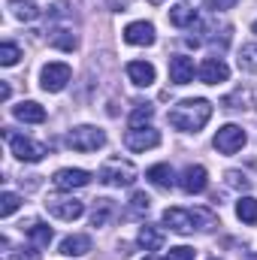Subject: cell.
<instances>
[{
    "label": "cell",
    "mask_w": 257,
    "mask_h": 260,
    "mask_svg": "<svg viewBox=\"0 0 257 260\" xmlns=\"http://www.w3.org/2000/svg\"><path fill=\"white\" fill-rule=\"evenodd\" d=\"M9 6H12V15H15L18 21H34V18L40 15V9H37L34 0H9Z\"/></svg>",
    "instance_id": "obj_23"
},
{
    "label": "cell",
    "mask_w": 257,
    "mask_h": 260,
    "mask_svg": "<svg viewBox=\"0 0 257 260\" xmlns=\"http://www.w3.org/2000/svg\"><path fill=\"white\" fill-rule=\"evenodd\" d=\"M127 79L133 85H139V88H148L151 82H154V67L148 64V61H130L127 64Z\"/></svg>",
    "instance_id": "obj_16"
},
{
    "label": "cell",
    "mask_w": 257,
    "mask_h": 260,
    "mask_svg": "<svg viewBox=\"0 0 257 260\" xmlns=\"http://www.w3.org/2000/svg\"><path fill=\"white\" fill-rule=\"evenodd\" d=\"M245 130L239 127V124H224V127H218V133H215V148L221 151V154H236L242 145H245Z\"/></svg>",
    "instance_id": "obj_6"
},
{
    "label": "cell",
    "mask_w": 257,
    "mask_h": 260,
    "mask_svg": "<svg viewBox=\"0 0 257 260\" xmlns=\"http://www.w3.org/2000/svg\"><path fill=\"white\" fill-rule=\"evenodd\" d=\"M18 206H21V197L12 194V191H3V197H0V218H9Z\"/></svg>",
    "instance_id": "obj_26"
},
{
    "label": "cell",
    "mask_w": 257,
    "mask_h": 260,
    "mask_svg": "<svg viewBox=\"0 0 257 260\" xmlns=\"http://www.w3.org/2000/svg\"><path fill=\"white\" fill-rule=\"evenodd\" d=\"M0 100H9V85H6V82L0 85Z\"/></svg>",
    "instance_id": "obj_35"
},
{
    "label": "cell",
    "mask_w": 257,
    "mask_h": 260,
    "mask_svg": "<svg viewBox=\"0 0 257 260\" xmlns=\"http://www.w3.org/2000/svg\"><path fill=\"white\" fill-rule=\"evenodd\" d=\"M112 215H115V203L112 200H94V209H91V224L94 227H103Z\"/></svg>",
    "instance_id": "obj_20"
},
{
    "label": "cell",
    "mask_w": 257,
    "mask_h": 260,
    "mask_svg": "<svg viewBox=\"0 0 257 260\" xmlns=\"http://www.w3.org/2000/svg\"><path fill=\"white\" fill-rule=\"evenodd\" d=\"M21 230H27V236L34 239V245H37V248H43V245H49V242H52V227H49V224H43V221H30V227H21Z\"/></svg>",
    "instance_id": "obj_21"
},
{
    "label": "cell",
    "mask_w": 257,
    "mask_h": 260,
    "mask_svg": "<svg viewBox=\"0 0 257 260\" xmlns=\"http://www.w3.org/2000/svg\"><path fill=\"white\" fill-rule=\"evenodd\" d=\"M18 58H21L18 46H12V43H3V46H0V64L3 67H15L18 64Z\"/></svg>",
    "instance_id": "obj_28"
},
{
    "label": "cell",
    "mask_w": 257,
    "mask_h": 260,
    "mask_svg": "<svg viewBox=\"0 0 257 260\" xmlns=\"http://www.w3.org/2000/svg\"><path fill=\"white\" fill-rule=\"evenodd\" d=\"M3 139L9 142L12 154H15L18 160H24V164H40V160L49 154V151H46V145L34 142L30 136H21V133H15L12 127H3Z\"/></svg>",
    "instance_id": "obj_2"
},
{
    "label": "cell",
    "mask_w": 257,
    "mask_h": 260,
    "mask_svg": "<svg viewBox=\"0 0 257 260\" xmlns=\"http://www.w3.org/2000/svg\"><path fill=\"white\" fill-rule=\"evenodd\" d=\"M236 218L245 224H257V200L254 197H239L236 203Z\"/></svg>",
    "instance_id": "obj_24"
},
{
    "label": "cell",
    "mask_w": 257,
    "mask_h": 260,
    "mask_svg": "<svg viewBox=\"0 0 257 260\" xmlns=\"http://www.w3.org/2000/svg\"><path fill=\"white\" fill-rule=\"evenodd\" d=\"M52 182H55L58 191H76V188H85V185L91 182V173H88V170L64 167V170H58V173L52 176Z\"/></svg>",
    "instance_id": "obj_10"
},
{
    "label": "cell",
    "mask_w": 257,
    "mask_h": 260,
    "mask_svg": "<svg viewBox=\"0 0 257 260\" xmlns=\"http://www.w3.org/2000/svg\"><path fill=\"white\" fill-rule=\"evenodd\" d=\"M239 67L257 73V46H242V55H239Z\"/></svg>",
    "instance_id": "obj_27"
},
{
    "label": "cell",
    "mask_w": 257,
    "mask_h": 260,
    "mask_svg": "<svg viewBox=\"0 0 257 260\" xmlns=\"http://www.w3.org/2000/svg\"><path fill=\"white\" fill-rule=\"evenodd\" d=\"M9 260H40V251H37V245H27V248H18Z\"/></svg>",
    "instance_id": "obj_34"
},
{
    "label": "cell",
    "mask_w": 257,
    "mask_h": 260,
    "mask_svg": "<svg viewBox=\"0 0 257 260\" xmlns=\"http://www.w3.org/2000/svg\"><path fill=\"white\" fill-rule=\"evenodd\" d=\"M70 76H73V70L61 61H52V64L43 67V73H40V85H43V91H49V94H58V91H64L67 82H70Z\"/></svg>",
    "instance_id": "obj_5"
},
{
    "label": "cell",
    "mask_w": 257,
    "mask_h": 260,
    "mask_svg": "<svg viewBox=\"0 0 257 260\" xmlns=\"http://www.w3.org/2000/svg\"><path fill=\"white\" fill-rule=\"evenodd\" d=\"M227 179H230V185H233V188H242V191H248V188H251V179H248V176H242V173H236V170H233V173H227Z\"/></svg>",
    "instance_id": "obj_32"
},
{
    "label": "cell",
    "mask_w": 257,
    "mask_h": 260,
    "mask_svg": "<svg viewBox=\"0 0 257 260\" xmlns=\"http://www.w3.org/2000/svg\"><path fill=\"white\" fill-rule=\"evenodd\" d=\"M170 82L173 85H188L194 82V61L185 55H176L170 58Z\"/></svg>",
    "instance_id": "obj_14"
},
{
    "label": "cell",
    "mask_w": 257,
    "mask_h": 260,
    "mask_svg": "<svg viewBox=\"0 0 257 260\" xmlns=\"http://www.w3.org/2000/svg\"><path fill=\"white\" fill-rule=\"evenodd\" d=\"M145 260H157V257H154V254H145Z\"/></svg>",
    "instance_id": "obj_36"
},
{
    "label": "cell",
    "mask_w": 257,
    "mask_h": 260,
    "mask_svg": "<svg viewBox=\"0 0 257 260\" xmlns=\"http://www.w3.org/2000/svg\"><path fill=\"white\" fill-rule=\"evenodd\" d=\"M46 209H49V215H55L61 221H76V218L85 215V203L76 200V197H52L46 203Z\"/></svg>",
    "instance_id": "obj_8"
},
{
    "label": "cell",
    "mask_w": 257,
    "mask_h": 260,
    "mask_svg": "<svg viewBox=\"0 0 257 260\" xmlns=\"http://www.w3.org/2000/svg\"><path fill=\"white\" fill-rule=\"evenodd\" d=\"M52 46L73 52V49H76V37H73V34H67V30H55V34H52Z\"/></svg>",
    "instance_id": "obj_30"
},
{
    "label": "cell",
    "mask_w": 257,
    "mask_h": 260,
    "mask_svg": "<svg viewBox=\"0 0 257 260\" xmlns=\"http://www.w3.org/2000/svg\"><path fill=\"white\" fill-rule=\"evenodd\" d=\"M179 188H182L185 194H203V191L209 188V173H206L200 164L185 167V173H182V179H179Z\"/></svg>",
    "instance_id": "obj_11"
},
{
    "label": "cell",
    "mask_w": 257,
    "mask_h": 260,
    "mask_svg": "<svg viewBox=\"0 0 257 260\" xmlns=\"http://www.w3.org/2000/svg\"><path fill=\"white\" fill-rule=\"evenodd\" d=\"M148 206H151V200H148V194L136 191V194L130 197V215H145V212H148Z\"/></svg>",
    "instance_id": "obj_29"
},
{
    "label": "cell",
    "mask_w": 257,
    "mask_h": 260,
    "mask_svg": "<svg viewBox=\"0 0 257 260\" xmlns=\"http://www.w3.org/2000/svg\"><path fill=\"white\" fill-rule=\"evenodd\" d=\"M151 118H154V106L151 103H136V109L130 112V127H148Z\"/></svg>",
    "instance_id": "obj_25"
},
{
    "label": "cell",
    "mask_w": 257,
    "mask_h": 260,
    "mask_svg": "<svg viewBox=\"0 0 257 260\" xmlns=\"http://www.w3.org/2000/svg\"><path fill=\"white\" fill-rule=\"evenodd\" d=\"M239 0H206V9H212V12H227V9H233Z\"/></svg>",
    "instance_id": "obj_33"
},
{
    "label": "cell",
    "mask_w": 257,
    "mask_h": 260,
    "mask_svg": "<svg viewBox=\"0 0 257 260\" xmlns=\"http://www.w3.org/2000/svg\"><path fill=\"white\" fill-rule=\"evenodd\" d=\"M88 251H91V239L85 233H73V236H67L64 242H61V254L64 257H82Z\"/></svg>",
    "instance_id": "obj_18"
},
{
    "label": "cell",
    "mask_w": 257,
    "mask_h": 260,
    "mask_svg": "<svg viewBox=\"0 0 257 260\" xmlns=\"http://www.w3.org/2000/svg\"><path fill=\"white\" fill-rule=\"evenodd\" d=\"M145 179H148L154 188H160V191H170V188H173V182H176V176H173L170 164H154V167H148Z\"/></svg>",
    "instance_id": "obj_17"
},
{
    "label": "cell",
    "mask_w": 257,
    "mask_h": 260,
    "mask_svg": "<svg viewBox=\"0 0 257 260\" xmlns=\"http://www.w3.org/2000/svg\"><path fill=\"white\" fill-rule=\"evenodd\" d=\"M164 260H194V248H188V245H176V248L167 251Z\"/></svg>",
    "instance_id": "obj_31"
},
{
    "label": "cell",
    "mask_w": 257,
    "mask_h": 260,
    "mask_svg": "<svg viewBox=\"0 0 257 260\" xmlns=\"http://www.w3.org/2000/svg\"><path fill=\"white\" fill-rule=\"evenodd\" d=\"M209 118H212V103L203 100V97L182 100V103H176V106L167 112V121L176 130H182V133H197V130H203L209 124Z\"/></svg>",
    "instance_id": "obj_1"
},
{
    "label": "cell",
    "mask_w": 257,
    "mask_h": 260,
    "mask_svg": "<svg viewBox=\"0 0 257 260\" xmlns=\"http://www.w3.org/2000/svg\"><path fill=\"white\" fill-rule=\"evenodd\" d=\"M100 182L109 185V188H130L136 182V167L130 160H121V157H109L103 167H100Z\"/></svg>",
    "instance_id": "obj_3"
},
{
    "label": "cell",
    "mask_w": 257,
    "mask_h": 260,
    "mask_svg": "<svg viewBox=\"0 0 257 260\" xmlns=\"http://www.w3.org/2000/svg\"><path fill=\"white\" fill-rule=\"evenodd\" d=\"M130 151H148V148H157L160 145V133L154 127H130L124 136Z\"/></svg>",
    "instance_id": "obj_9"
},
{
    "label": "cell",
    "mask_w": 257,
    "mask_h": 260,
    "mask_svg": "<svg viewBox=\"0 0 257 260\" xmlns=\"http://www.w3.org/2000/svg\"><path fill=\"white\" fill-rule=\"evenodd\" d=\"M67 145L73 151H97V148L106 145V133L100 127H94V124H79V127H73L67 133Z\"/></svg>",
    "instance_id": "obj_4"
},
{
    "label": "cell",
    "mask_w": 257,
    "mask_h": 260,
    "mask_svg": "<svg viewBox=\"0 0 257 260\" xmlns=\"http://www.w3.org/2000/svg\"><path fill=\"white\" fill-rule=\"evenodd\" d=\"M170 24H176V27H194L197 24V9H191V6H173L170 9Z\"/></svg>",
    "instance_id": "obj_22"
},
{
    "label": "cell",
    "mask_w": 257,
    "mask_h": 260,
    "mask_svg": "<svg viewBox=\"0 0 257 260\" xmlns=\"http://www.w3.org/2000/svg\"><path fill=\"white\" fill-rule=\"evenodd\" d=\"M197 73H200V82L203 85H218V82H227L230 79V67L224 64L221 58H206Z\"/></svg>",
    "instance_id": "obj_12"
},
{
    "label": "cell",
    "mask_w": 257,
    "mask_h": 260,
    "mask_svg": "<svg viewBox=\"0 0 257 260\" xmlns=\"http://www.w3.org/2000/svg\"><path fill=\"white\" fill-rule=\"evenodd\" d=\"M124 43H130V46H151L154 43V24L151 21H130L124 27Z\"/></svg>",
    "instance_id": "obj_13"
},
{
    "label": "cell",
    "mask_w": 257,
    "mask_h": 260,
    "mask_svg": "<svg viewBox=\"0 0 257 260\" xmlns=\"http://www.w3.org/2000/svg\"><path fill=\"white\" fill-rule=\"evenodd\" d=\"M251 30H254V34H257V21H254V24H251Z\"/></svg>",
    "instance_id": "obj_37"
},
{
    "label": "cell",
    "mask_w": 257,
    "mask_h": 260,
    "mask_svg": "<svg viewBox=\"0 0 257 260\" xmlns=\"http://www.w3.org/2000/svg\"><path fill=\"white\" fill-rule=\"evenodd\" d=\"M12 115H15L18 121H24V124H43V121H46V109H43L37 100H21V103L12 109Z\"/></svg>",
    "instance_id": "obj_15"
},
{
    "label": "cell",
    "mask_w": 257,
    "mask_h": 260,
    "mask_svg": "<svg viewBox=\"0 0 257 260\" xmlns=\"http://www.w3.org/2000/svg\"><path fill=\"white\" fill-rule=\"evenodd\" d=\"M197 221H200V215L191 212V209H179V206H173V209L164 212V224H167L170 230L182 233V236H188V233L197 230Z\"/></svg>",
    "instance_id": "obj_7"
},
{
    "label": "cell",
    "mask_w": 257,
    "mask_h": 260,
    "mask_svg": "<svg viewBox=\"0 0 257 260\" xmlns=\"http://www.w3.org/2000/svg\"><path fill=\"white\" fill-rule=\"evenodd\" d=\"M136 242H139V248H145V251H160V248H164V233H160L157 227L145 224V227H139Z\"/></svg>",
    "instance_id": "obj_19"
}]
</instances>
